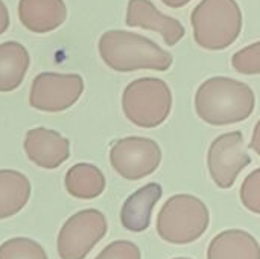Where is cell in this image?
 <instances>
[{"instance_id": "8", "label": "cell", "mask_w": 260, "mask_h": 259, "mask_svg": "<svg viewBox=\"0 0 260 259\" xmlns=\"http://www.w3.org/2000/svg\"><path fill=\"white\" fill-rule=\"evenodd\" d=\"M84 92V79L76 73H38L30 87L29 104L46 113H59L70 108Z\"/></svg>"}, {"instance_id": "3", "label": "cell", "mask_w": 260, "mask_h": 259, "mask_svg": "<svg viewBox=\"0 0 260 259\" xmlns=\"http://www.w3.org/2000/svg\"><path fill=\"white\" fill-rule=\"evenodd\" d=\"M195 43L206 50L232 46L242 31V11L236 0H201L190 15Z\"/></svg>"}, {"instance_id": "15", "label": "cell", "mask_w": 260, "mask_h": 259, "mask_svg": "<svg viewBox=\"0 0 260 259\" xmlns=\"http://www.w3.org/2000/svg\"><path fill=\"white\" fill-rule=\"evenodd\" d=\"M30 56L26 47L17 41L0 44V92H12L20 87L29 69Z\"/></svg>"}, {"instance_id": "14", "label": "cell", "mask_w": 260, "mask_h": 259, "mask_svg": "<svg viewBox=\"0 0 260 259\" xmlns=\"http://www.w3.org/2000/svg\"><path fill=\"white\" fill-rule=\"evenodd\" d=\"M207 259H260V246L245 231H224L210 241Z\"/></svg>"}, {"instance_id": "6", "label": "cell", "mask_w": 260, "mask_h": 259, "mask_svg": "<svg viewBox=\"0 0 260 259\" xmlns=\"http://www.w3.org/2000/svg\"><path fill=\"white\" fill-rule=\"evenodd\" d=\"M108 229L105 215L98 209H84L72 215L58 234V255L61 259H85L91 249L105 237Z\"/></svg>"}, {"instance_id": "2", "label": "cell", "mask_w": 260, "mask_h": 259, "mask_svg": "<svg viewBox=\"0 0 260 259\" xmlns=\"http://www.w3.org/2000/svg\"><path fill=\"white\" fill-rule=\"evenodd\" d=\"M99 53L110 69L123 73L142 69L165 72L174 63L172 53L155 41L123 29L104 32L99 38Z\"/></svg>"}, {"instance_id": "20", "label": "cell", "mask_w": 260, "mask_h": 259, "mask_svg": "<svg viewBox=\"0 0 260 259\" xmlns=\"http://www.w3.org/2000/svg\"><path fill=\"white\" fill-rule=\"evenodd\" d=\"M239 194L242 205L250 212L260 215V168L247 176Z\"/></svg>"}, {"instance_id": "23", "label": "cell", "mask_w": 260, "mask_h": 259, "mask_svg": "<svg viewBox=\"0 0 260 259\" xmlns=\"http://www.w3.org/2000/svg\"><path fill=\"white\" fill-rule=\"evenodd\" d=\"M250 148L260 156V119L257 121L256 127H254V131H253V136H251V142H250Z\"/></svg>"}, {"instance_id": "22", "label": "cell", "mask_w": 260, "mask_h": 259, "mask_svg": "<svg viewBox=\"0 0 260 259\" xmlns=\"http://www.w3.org/2000/svg\"><path fill=\"white\" fill-rule=\"evenodd\" d=\"M9 27V12L3 0H0V35Z\"/></svg>"}, {"instance_id": "16", "label": "cell", "mask_w": 260, "mask_h": 259, "mask_svg": "<svg viewBox=\"0 0 260 259\" xmlns=\"http://www.w3.org/2000/svg\"><path fill=\"white\" fill-rule=\"evenodd\" d=\"M30 197V182L14 169H0V220L18 214Z\"/></svg>"}, {"instance_id": "21", "label": "cell", "mask_w": 260, "mask_h": 259, "mask_svg": "<svg viewBox=\"0 0 260 259\" xmlns=\"http://www.w3.org/2000/svg\"><path fill=\"white\" fill-rule=\"evenodd\" d=\"M94 259H142L140 249L131 241H114Z\"/></svg>"}, {"instance_id": "1", "label": "cell", "mask_w": 260, "mask_h": 259, "mask_svg": "<svg viewBox=\"0 0 260 259\" xmlns=\"http://www.w3.org/2000/svg\"><path fill=\"white\" fill-rule=\"evenodd\" d=\"M256 107V96L242 81L213 76L206 79L195 93V110L209 125L222 127L248 119Z\"/></svg>"}, {"instance_id": "24", "label": "cell", "mask_w": 260, "mask_h": 259, "mask_svg": "<svg viewBox=\"0 0 260 259\" xmlns=\"http://www.w3.org/2000/svg\"><path fill=\"white\" fill-rule=\"evenodd\" d=\"M166 6H169V8H183V6H186L189 2H192V0H161Z\"/></svg>"}, {"instance_id": "5", "label": "cell", "mask_w": 260, "mask_h": 259, "mask_svg": "<svg viewBox=\"0 0 260 259\" xmlns=\"http://www.w3.org/2000/svg\"><path fill=\"white\" fill-rule=\"evenodd\" d=\"M122 108L131 124L140 128H155L171 114L172 92L160 78H139L125 87Z\"/></svg>"}, {"instance_id": "17", "label": "cell", "mask_w": 260, "mask_h": 259, "mask_svg": "<svg viewBox=\"0 0 260 259\" xmlns=\"http://www.w3.org/2000/svg\"><path fill=\"white\" fill-rule=\"evenodd\" d=\"M67 192L79 200H93L105 191L102 171L91 163H76L66 174Z\"/></svg>"}, {"instance_id": "12", "label": "cell", "mask_w": 260, "mask_h": 259, "mask_svg": "<svg viewBox=\"0 0 260 259\" xmlns=\"http://www.w3.org/2000/svg\"><path fill=\"white\" fill-rule=\"evenodd\" d=\"M67 17L64 0H20L18 18L21 24L35 34L58 29Z\"/></svg>"}, {"instance_id": "19", "label": "cell", "mask_w": 260, "mask_h": 259, "mask_svg": "<svg viewBox=\"0 0 260 259\" xmlns=\"http://www.w3.org/2000/svg\"><path fill=\"white\" fill-rule=\"evenodd\" d=\"M232 66L242 75H260V41L238 50L232 56Z\"/></svg>"}, {"instance_id": "18", "label": "cell", "mask_w": 260, "mask_h": 259, "mask_svg": "<svg viewBox=\"0 0 260 259\" xmlns=\"http://www.w3.org/2000/svg\"><path fill=\"white\" fill-rule=\"evenodd\" d=\"M0 259H49L44 249L29 238H12L0 246Z\"/></svg>"}, {"instance_id": "11", "label": "cell", "mask_w": 260, "mask_h": 259, "mask_svg": "<svg viewBox=\"0 0 260 259\" xmlns=\"http://www.w3.org/2000/svg\"><path fill=\"white\" fill-rule=\"evenodd\" d=\"M125 20L131 27L158 32L168 46H175L186 34L180 20L161 14L151 0H129Z\"/></svg>"}, {"instance_id": "7", "label": "cell", "mask_w": 260, "mask_h": 259, "mask_svg": "<svg viewBox=\"0 0 260 259\" xmlns=\"http://www.w3.org/2000/svg\"><path fill=\"white\" fill-rule=\"evenodd\" d=\"M110 163L120 177L136 182L157 171L161 163V148L149 137H123L111 147Z\"/></svg>"}, {"instance_id": "25", "label": "cell", "mask_w": 260, "mask_h": 259, "mask_svg": "<svg viewBox=\"0 0 260 259\" xmlns=\"http://www.w3.org/2000/svg\"><path fill=\"white\" fill-rule=\"evenodd\" d=\"M174 259H190V258H174Z\"/></svg>"}, {"instance_id": "13", "label": "cell", "mask_w": 260, "mask_h": 259, "mask_svg": "<svg viewBox=\"0 0 260 259\" xmlns=\"http://www.w3.org/2000/svg\"><path fill=\"white\" fill-rule=\"evenodd\" d=\"M163 189L158 183H148L131 194L120 211V223L129 232H145L151 224L155 205L161 198Z\"/></svg>"}, {"instance_id": "9", "label": "cell", "mask_w": 260, "mask_h": 259, "mask_svg": "<svg viewBox=\"0 0 260 259\" xmlns=\"http://www.w3.org/2000/svg\"><path fill=\"white\" fill-rule=\"evenodd\" d=\"M251 163L245 148L242 131H230L218 136L209 148L207 166L212 180L221 189H230L238 176Z\"/></svg>"}, {"instance_id": "10", "label": "cell", "mask_w": 260, "mask_h": 259, "mask_svg": "<svg viewBox=\"0 0 260 259\" xmlns=\"http://www.w3.org/2000/svg\"><path fill=\"white\" fill-rule=\"evenodd\" d=\"M24 153L27 159L40 168L55 169L70 156V142L55 130L44 127L32 128L26 133Z\"/></svg>"}, {"instance_id": "4", "label": "cell", "mask_w": 260, "mask_h": 259, "mask_svg": "<svg viewBox=\"0 0 260 259\" xmlns=\"http://www.w3.org/2000/svg\"><path fill=\"white\" fill-rule=\"evenodd\" d=\"M210 223V214L203 200L189 194L171 197L157 217V234L171 244H190L200 240Z\"/></svg>"}]
</instances>
